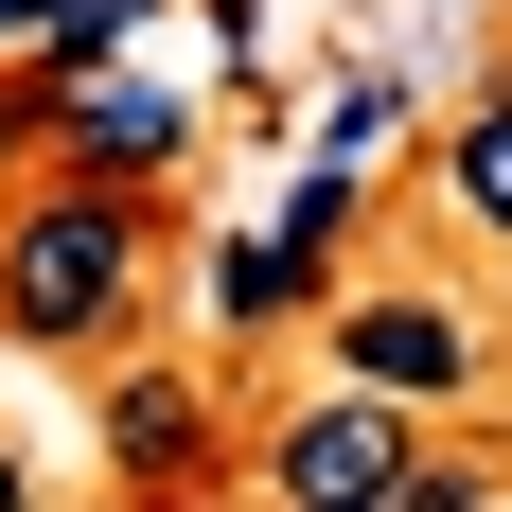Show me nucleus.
Returning <instances> with one entry per match:
<instances>
[{"label": "nucleus", "mask_w": 512, "mask_h": 512, "mask_svg": "<svg viewBox=\"0 0 512 512\" xmlns=\"http://www.w3.org/2000/svg\"><path fill=\"white\" fill-rule=\"evenodd\" d=\"M142 301V195H106V177H36V195L0 212V336H36V354H106Z\"/></svg>", "instance_id": "obj_1"}, {"label": "nucleus", "mask_w": 512, "mask_h": 512, "mask_svg": "<svg viewBox=\"0 0 512 512\" xmlns=\"http://www.w3.org/2000/svg\"><path fill=\"white\" fill-rule=\"evenodd\" d=\"M424 460H442V442H424V407H389V389H318V407L265 424V495L283 512H407Z\"/></svg>", "instance_id": "obj_2"}, {"label": "nucleus", "mask_w": 512, "mask_h": 512, "mask_svg": "<svg viewBox=\"0 0 512 512\" xmlns=\"http://www.w3.org/2000/svg\"><path fill=\"white\" fill-rule=\"evenodd\" d=\"M36 124L71 142V177H106V195H142V177L195 159V89H159V71H124V53H106V71H53Z\"/></svg>", "instance_id": "obj_3"}, {"label": "nucleus", "mask_w": 512, "mask_h": 512, "mask_svg": "<svg viewBox=\"0 0 512 512\" xmlns=\"http://www.w3.org/2000/svg\"><path fill=\"white\" fill-rule=\"evenodd\" d=\"M336 389L460 407V389H477V318H460V301H424V283H354V301H336Z\"/></svg>", "instance_id": "obj_4"}, {"label": "nucleus", "mask_w": 512, "mask_h": 512, "mask_svg": "<svg viewBox=\"0 0 512 512\" xmlns=\"http://www.w3.org/2000/svg\"><path fill=\"white\" fill-rule=\"evenodd\" d=\"M336 248H354V177H301V195H283V230H248V248H212V318H230V336H265V318H301L318 283H336Z\"/></svg>", "instance_id": "obj_5"}, {"label": "nucleus", "mask_w": 512, "mask_h": 512, "mask_svg": "<svg viewBox=\"0 0 512 512\" xmlns=\"http://www.w3.org/2000/svg\"><path fill=\"white\" fill-rule=\"evenodd\" d=\"M106 460L142 477V495H195L212 477V389L195 371H124V389H106Z\"/></svg>", "instance_id": "obj_6"}, {"label": "nucleus", "mask_w": 512, "mask_h": 512, "mask_svg": "<svg viewBox=\"0 0 512 512\" xmlns=\"http://www.w3.org/2000/svg\"><path fill=\"white\" fill-rule=\"evenodd\" d=\"M442 195H460V230H495V248H512V71L460 106V142H442Z\"/></svg>", "instance_id": "obj_7"}, {"label": "nucleus", "mask_w": 512, "mask_h": 512, "mask_svg": "<svg viewBox=\"0 0 512 512\" xmlns=\"http://www.w3.org/2000/svg\"><path fill=\"white\" fill-rule=\"evenodd\" d=\"M389 124H407V89H389V71H336V89H318V177H371Z\"/></svg>", "instance_id": "obj_8"}, {"label": "nucleus", "mask_w": 512, "mask_h": 512, "mask_svg": "<svg viewBox=\"0 0 512 512\" xmlns=\"http://www.w3.org/2000/svg\"><path fill=\"white\" fill-rule=\"evenodd\" d=\"M0 512H36V477H18V442H0Z\"/></svg>", "instance_id": "obj_9"}, {"label": "nucleus", "mask_w": 512, "mask_h": 512, "mask_svg": "<svg viewBox=\"0 0 512 512\" xmlns=\"http://www.w3.org/2000/svg\"><path fill=\"white\" fill-rule=\"evenodd\" d=\"M0 142H18V106H0Z\"/></svg>", "instance_id": "obj_10"}, {"label": "nucleus", "mask_w": 512, "mask_h": 512, "mask_svg": "<svg viewBox=\"0 0 512 512\" xmlns=\"http://www.w3.org/2000/svg\"><path fill=\"white\" fill-rule=\"evenodd\" d=\"M495 512H512V495H495Z\"/></svg>", "instance_id": "obj_11"}]
</instances>
